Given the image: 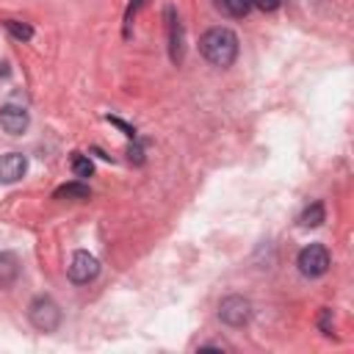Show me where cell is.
Segmentation results:
<instances>
[{"instance_id": "6da1fadb", "label": "cell", "mask_w": 354, "mask_h": 354, "mask_svg": "<svg viewBox=\"0 0 354 354\" xmlns=\"http://www.w3.org/2000/svg\"><path fill=\"white\" fill-rule=\"evenodd\" d=\"M199 50L213 66H230L238 55V36L230 28H210L199 39Z\"/></svg>"}, {"instance_id": "7a4b0ae2", "label": "cell", "mask_w": 354, "mask_h": 354, "mask_svg": "<svg viewBox=\"0 0 354 354\" xmlns=\"http://www.w3.org/2000/svg\"><path fill=\"white\" fill-rule=\"evenodd\" d=\"M28 318H30V324H33L36 329H41V332H55L58 324H61V310H58V304H55L50 296H36V299L30 301V307H28Z\"/></svg>"}, {"instance_id": "3957f363", "label": "cell", "mask_w": 354, "mask_h": 354, "mask_svg": "<svg viewBox=\"0 0 354 354\" xmlns=\"http://www.w3.org/2000/svg\"><path fill=\"white\" fill-rule=\"evenodd\" d=\"M296 266H299V271L304 277H321V274H326V268H329V252H326V246H321V243L304 246L299 252Z\"/></svg>"}, {"instance_id": "277c9868", "label": "cell", "mask_w": 354, "mask_h": 354, "mask_svg": "<svg viewBox=\"0 0 354 354\" xmlns=\"http://www.w3.org/2000/svg\"><path fill=\"white\" fill-rule=\"evenodd\" d=\"M66 271H69V279H72V282L83 285V282H91V279L100 274V263H97V257L88 254V252H75Z\"/></svg>"}, {"instance_id": "5b68a950", "label": "cell", "mask_w": 354, "mask_h": 354, "mask_svg": "<svg viewBox=\"0 0 354 354\" xmlns=\"http://www.w3.org/2000/svg\"><path fill=\"white\" fill-rule=\"evenodd\" d=\"M249 313H252V307H249V301H246L243 296H227V299L218 304V318H221L224 324H230V326L246 324V321H249Z\"/></svg>"}, {"instance_id": "8992f818", "label": "cell", "mask_w": 354, "mask_h": 354, "mask_svg": "<svg viewBox=\"0 0 354 354\" xmlns=\"http://www.w3.org/2000/svg\"><path fill=\"white\" fill-rule=\"evenodd\" d=\"M28 171V160L22 152H8L0 155V183H17Z\"/></svg>"}, {"instance_id": "52a82bcc", "label": "cell", "mask_w": 354, "mask_h": 354, "mask_svg": "<svg viewBox=\"0 0 354 354\" xmlns=\"http://www.w3.org/2000/svg\"><path fill=\"white\" fill-rule=\"evenodd\" d=\"M0 127L11 136H19L28 127V111L19 105H3L0 108Z\"/></svg>"}, {"instance_id": "ba28073f", "label": "cell", "mask_w": 354, "mask_h": 354, "mask_svg": "<svg viewBox=\"0 0 354 354\" xmlns=\"http://www.w3.org/2000/svg\"><path fill=\"white\" fill-rule=\"evenodd\" d=\"M166 28H169V53H171V61L180 64L183 61V28H180V19H177L174 8H166Z\"/></svg>"}, {"instance_id": "9c48e42d", "label": "cell", "mask_w": 354, "mask_h": 354, "mask_svg": "<svg viewBox=\"0 0 354 354\" xmlns=\"http://www.w3.org/2000/svg\"><path fill=\"white\" fill-rule=\"evenodd\" d=\"M17 274H19V260H17V254L3 252V254H0V285H11V282L17 279Z\"/></svg>"}, {"instance_id": "30bf717a", "label": "cell", "mask_w": 354, "mask_h": 354, "mask_svg": "<svg viewBox=\"0 0 354 354\" xmlns=\"http://www.w3.org/2000/svg\"><path fill=\"white\" fill-rule=\"evenodd\" d=\"M88 196H91V191L83 183H66V185L55 188V199H77V202H83Z\"/></svg>"}, {"instance_id": "8fae6325", "label": "cell", "mask_w": 354, "mask_h": 354, "mask_svg": "<svg viewBox=\"0 0 354 354\" xmlns=\"http://www.w3.org/2000/svg\"><path fill=\"white\" fill-rule=\"evenodd\" d=\"M216 6L227 14V17H246L252 8V0H216Z\"/></svg>"}, {"instance_id": "7c38bea8", "label": "cell", "mask_w": 354, "mask_h": 354, "mask_svg": "<svg viewBox=\"0 0 354 354\" xmlns=\"http://www.w3.org/2000/svg\"><path fill=\"white\" fill-rule=\"evenodd\" d=\"M69 166H72L75 177H80V180H86V177H91V174H94V163L88 160V155H80V152H75V155L69 158Z\"/></svg>"}, {"instance_id": "4fadbf2b", "label": "cell", "mask_w": 354, "mask_h": 354, "mask_svg": "<svg viewBox=\"0 0 354 354\" xmlns=\"http://www.w3.org/2000/svg\"><path fill=\"white\" fill-rule=\"evenodd\" d=\"M321 221H324V205H321V202H313V205L301 213V218H299L301 227H318Z\"/></svg>"}, {"instance_id": "5bb4252c", "label": "cell", "mask_w": 354, "mask_h": 354, "mask_svg": "<svg viewBox=\"0 0 354 354\" xmlns=\"http://www.w3.org/2000/svg\"><path fill=\"white\" fill-rule=\"evenodd\" d=\"M6 28H8V30H11V36H14V39H19V41H28V39L33 36L30 25H25V22H17V19H8V22H6Z\"/></svg>"}, {"instance_id": "9a60e30c", "label": "cell", "mask_w": 354, "mask_h": 354, "mask_svg": "<svg viewBox=\"0 0 354 354\" xmlns=\"http://www.w3.org/2000/svg\"><path fill=\"white\" fill-rule=\"evenodd\" d=\"M318 329H321L324 335H332V310H329V307L321 310V315H318Z\"/></svg>"}, {"instance_id": "2e32d148", "label": "cell", "mask_w": 354, "mask_h": 354, "mask_svg": "<svg viewBox=\"0 0 354 354\" xmlns=\"http://www.w3.org/2000/svg\"><path fill=\"white\" fill-rule=\"evenodd\" d=\"M252 6L268 14V11H277V8H279V0H252Z\"/></svg>"}, {"instance_id": "e0dca14e", "label": "cell", "mask_w": 354, "mask_h": 354, "mask_svg": "<svg viewBox=\"0 0 354 354\" xmlns=\"http://www.w3.org/2000/svg\"><path fill=\"white\" fill-rule=\"evenodd\" d=\"M127 155H130V160H133V163H141V160H144V152H141V147H138V144H133V147L127 149Z\"/></svg>"}, {"instance_id": "ac0fdd59", "label": "cell", "mask_w": 354, "mask_h": 354, "mask_svg": "<svg viewBox=\"0 0 354 354\" xmlns=\"http://www.w3.org/2000/svg\"><path fill=\"white\" fill-rule=\"evenodd\" d=\"M0 75H8V69H6V64H0Z\"/></svg>"}]
</instances>
